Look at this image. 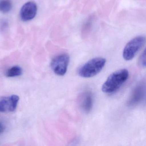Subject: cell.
<instances>
[{"mask_svg": "<svg viewBox=\"0 0 146 146\" xmlns=\"http://www.w3.org/2000/svg\"><path fill=\"white\" fill-rule=\"evenodd\" d=\"M5 129V125L3 122L0 121V134L3 133Z\"/></svg>", "mask_w": 146, "mask_h": 146, "instance_id": "obj_12", "label": "cell"}, {"mask_svg": "<svg viewBox=\"0 0 146 146\" xmlns=\"http://www.w3.org/2000/svg\"><path fill=\"white\" fill-rule=\"evenodd\" d=\"M129 76V71L126 69H121L113 72L103 84L102 91L108 94L115 93L128 80Z\"/></svg>", "mask_w": 146, "mask_h": 146, "instance_id": "obj_1", "label": "cell"}, {"mask_svg": "<svg viewBox=\"0 0 146 146\" xmlns=\"http://www.w3.org/2000/svg\"><path fill=\"white\" fill-rule=\"evenodd\" d=\"M12 4L11 0H0V12L7 13L11 10Z\"/></svg>", "mask_w": 146, "mask_h": 146, "instance_id": "obj_10", "label": "cell"}, {"mask_svg": "<svg viewBox=\"0 0 146 146\" xmlns=\"http://www.w3.org/2000/svg\"><path fill=\"white\" fill-rule=\"evenodd\" d=\"M19 96L13 95L0 99V112L14 111L17 106Z\"/></svg>", "mask_w": 146, "mask_h": 146, "instance_id": "obj_5", "label": "cell"}, {"mask_svg": "<svg viewBox=\"0 0 146 146\" xmlns=\"http://www.w3.org/2000/svg\"><path fill=\"white\" fill-rule=\"evenodd\" d=\"M70 57L67 54H62L54 58L51 62V67L56 75L63 76L66 73L70 63Z\"/></svg>", "mask_w": 146, "mask_h": 146, "instance_id": "obj_4", "label": "cell"}, {"mask_svg": "<svg viewBox=\"0 0 146 146\" xmlns=\"http://www.w3.org/2000/svg\"><path fill=\"white\" fill-rule=\"evenodd\" d=\"M106 62V59L101 57L92 59L79 68L78 75L85 78L93 77L102 70Z\"/></svg>", "mask_w": 146, "mask_h": 146, "instance_id": "obj_2", "label": "cell"}, {"mask_svg": "<svg viewBox=\"0 0 146 146\" xmlns=\"http://www.w3.org/2000/svg\"><path fill=\"white\" fill-rule=\"evenodd\" d=\"M139 64L142 67H145L146 66V52L145 50L143 51L141 56H140L139 60Z\"/></svg>", "mask_w": 146, "mask_h": 146, "instance_id": "obj_11", "label": "cell"}, {"mask_svg": "<svg viewBox=\"0 0 146 146\" xmlns=\"http://www.w3.org/2000/svg\"><path fill=\"white\" fill-rule=\"evenodd\" d=\"M146 38L143 36H138L131 40L125 47L123 55L125 60H130L135 57L144 45Z\"/></svg>", "mask_w": 146, "mask_h": 146, "instance_id": "obj_3", "label": "cell"}, {"mask_svg": "<svg viewBox=\"0 0 146 146\" xmlns=\"http://www.w3.org/2000/svg\"><path fill=\"white\" fill-rule=\"evenodd\" d=\"M78 103L82 110L84 112L90 111L93 106V96L90 91H85L81 94L78 99Z\"/></svg>", "mask_w": 146, "mask_h": 146, "instance_id": "obj_8", "label": "cell"}, {"mask_svg": "<svg viewBox=\"0 0 146 146\" xmlns=\"http://www.w3.org/2000/svg\"><path fill=\"white\" fill-rule=\"evenodd\" d=\"M145 92V84L140 83L135 87L128 102L129 106H135L138 105L143 99Z\"/></svg>", "mask_w": 146, "mask_h": 146, "instance_id": "obj_6", "label": "cell"}, {"mask_svg": "<svg viewBox=\"0 0 146 146\" xmlns=\"http://www.w3.org/2000/svg\"><path fill=\"white\" fill-rule=\"evenodd\" d=\"M23 73V70L20 66H14L9 69L7 71L6 75L8 77L19 76Z\"/></svg>", "mask_w": 146, "mask_h": 146, "instance_id": "obj_9", "label": "cell"}, {"mask_svg": "<svg viewBox=\"0 0 146 146\" xmlns=\"http://www.w3.org/2000/svg\"><path fill=\"white\" fill-rule=\"evenodd\" d=\"M37 5L32 1L25 3L20 11V17L23 21H29L35 17L37 13Z\"/></svg>", "mask_w": 146, "mask_h": 146, "instance_id": "obj_7", "label": "cell"}]
</instances>
